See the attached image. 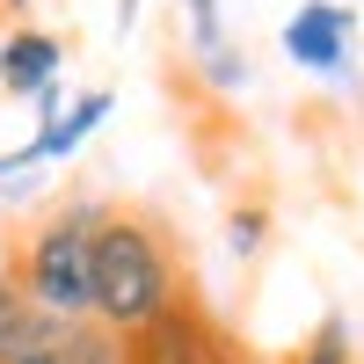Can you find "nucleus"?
I'll return each mask as SVG.
<instances>
[{"instance_id":"6e6552de","label":"nucleus","mask_w":364,"mask_h":364,"mask_svg":"<svg viewBox=\"0 0 364 364\" xmlns=\"http://www.w3.org/2000/svg\"><path fill=\"white\" fill-rule=\"evenodd\" d=\"M299 364H350V328H343V321H321L314 343L299 350Z\"/></svg>"},{"instance_id":"1a4fd4ad","label":"nucleus","mask_w":364,"mask_h":364,"mask_svg":"<svg viewBox=\"0 0 364 364\" xmlns=\"http://www.w3.org/2000/svg\"><path fill=\"white\" fill-rule=\"evenodd\" d=\"M226 240H233V255H255V248H262V211H233Z\"/></svg>"},{"instance_id":"39448f33","label":"nucleus","mask_w":364,"mask_h":364,"mask_svg":"<svg viewBox=\"0 0 364 364\" xmlns=\"http://www.w3.org/2000/svg\"><path fill=\"white\" fill-rule=\"evenodd\" d=\"M58 37H44V29H8L0 37V87L8 95H44V87L58 80Z\"/></svg>"},{"instance_id":"0eeeda50","label":"nucleus","mask_w":364,"mask_h":364,"mask_svg":"<svg viewBox=\"0 0 364 364\" xmlns=\"http://www.w3.org/2000/svg\"><path fill=\"white\" fill-rule=\"evenodd\" d=\"M44 343H58V321H44L29 306L15 277H0V364L22 357V350H44Z\"/></svg>"},{"instance_id":"9d476101","label":"nucleus","mask_w":364,"mask_h":364,"mask_svg":"<svg viewBox=\"0 0 364 364\" xmlns=\"http://www.w3.org/2000/svg\"><path fill=\"white\" fill-rule=\"evenodd\" d=\"M211 80H219V87H240V80H248V66L226 58V51H211Z\"/></svg>"},{"instance_id":"7ed1b4c3","label":"nucleus","mask_w":364,"mask_h":364,"mask_svg":"<svg viewBox=\"0 0 364 364\" xmlns=\"http://www.w3.org/2000/svg\"><path fill=\"white\" fill-rule=\"evenodd\" d=\"M124 357H132V364H226L219 343H211V328L182 306V299H168L146 328H132V336H124Z\"/></svg>"},{"instance_id":"f257e3e1","label":"nucleus","mask_w":364,"mask_h":364,"mask_svg":"<svg viewBox=\"0 0 364 364\" xmlns=\"http://www.w3.org/2000/svg\"><path fill=\"white\" fill-rule=\"evenodd\" d=\"M168 299H175V262L161 248V233L132 211L102 219L95 248H87V321H102L109 336H132Z\"/></svg>"},{"instance_id":"9b49d317","label":"nucleus","mask_w":364,"mask_h":364,"mask_svg":"<svg viewBox=\"0 0 364 364\" xmlns=\"http://www.w3.org/2000/svg\"><path fill=\"white\" fill-rule=\"evenodd\" d=\"M211 8H219V0H190V15H197V37H204V44H219V22H211Z\"/></svg>"},{"instance_id":"423d86ee","label":"nucleus","mask_w":364,"mask_h":364,"mask_svg":"<svg viewBox=\"0 0 364 364\" xmlns=\"http://www.w3.org/2000/svg\"><path fill=\"white\" fill-rule=\"evenodd\" d=\"M102 117H109V95H80L66 117H51V124L22 146V154H8V161H0V175H15V168H29V161H58V154H73V146L102 124Z\"/></svg>"},{"instance_id":"ddd939ff","label":"nucleus","mask_w":364,"mask_h":364,"mask_svg":"<svg viewBox=\"0 0 364 364\" xmlns=\"http://www.w3.org/2000/svg\"><path fill=\"white\" fill-rule=\"evenodd\" d=\"M117 8H124V22H132V15H139V0H117Z\"/></svg>"},{"instance_id":"f8f14e48","label":"nucleus","mask_w":364,"mask_h":364,"mask_svg":"<svg viewBox=\"0 0 364 364\" xmlns=\"http://www.w3.org/2000/svg\"><path fill=\"white\" fill-rule=\"evenodd\" d=\"M8 364H66V357H58V343H44V350H22V357H8Z\"/></svg>"},{"instance_id":"f03ea898","label":"nucleus","mask_w":364,"mask_h":364,"mask_svg":"<svg viewBox=\"0 0 364 364\" xmlns=\"http://www.w3.org/2000/svg\"><path fill=\"white\" fill-rule=\"evenodd\" d=\"M95 226H102L95 204H66L22 240V277L15 284H22L29 306L44 321H58V328L87 321V248H95Z\"/></svg>"},{"instance_id":"20e7f679","label":"nucleus","mask_w":364,"mask_h":364,"mask_svg":"<svg viewBox=\"0 0 364 364\" xmlns=\"http://www.w3.org/2000/svg\"><path fill=\"white\" fill-rule=\"evenodd\" d=\"M343 44H350V15L328 8V0H306V8L284 22V51L299 58V66L336 73V66H343Z\"/></svg>"}]
</instances>
